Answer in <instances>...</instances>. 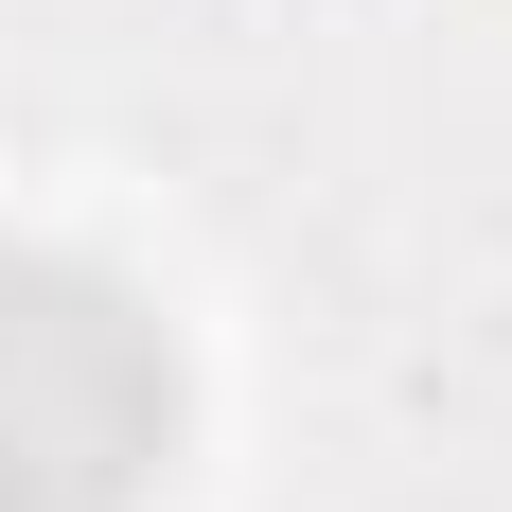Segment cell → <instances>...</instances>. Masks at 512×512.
<instances>
[{
    "instance_id": "obj_1",
    "label": "cell",
    "mask_w": 512,
    "mask_h": 512,
    "mask_svg": "<svg viewBox=\"0 0 512 512\" xmlns=\"http://www.w3.org/2000/svg\"><path fill=\"white\" fill-rule=\"evenodd\" d=\"M177 336L124 265L0 248V512H142L177 477Z\"/></svg>"
}]
</instances>
